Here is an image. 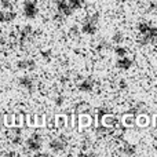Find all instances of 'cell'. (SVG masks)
I'll return each mask as SVG.
<instances>
[{
	"label": "cell",
	"instance_id": "6da1fadb",
	"mask_svg": "<svg viewBox=\"0 0 157 157\" xmlns=\"http://www.w3.org/2000/svg\"><path fill=\"white\" fill-rule=\"evenodd\" d=\"M81 6L80 0H58L57 7L61 15H71L72 11Z\"/></svg>",
	"mask_w": 157,
	"mask_h": 157
},
{
	"label": "cell",
	"instance_id": "7a4b0ae2",
	"mask_svg": "<svg viewBox=\"0 0 157 157\" xmlns=\"http://www.w3.org/2000/svg\"><path fill=\"white\" fill-rule=\"evenodd\" d=\"M83 32L87 33V35H94L98 29V21L95 17H91V18H87L83 24Z\"/></svg>",
	"mask_w": 157,
	"mask_h": 157
},
{
	"label": "cell",
	"instance_id": "3957f363",
	"mask_svg": "<svg viewBox=\"0 0 157 157\" xmlns=\"http://www.w3.org/2000/svg\"><path fill=\"white\" fill-rule=\"evenodd\" d=\"M24 13L28 18H35L37 14V6L33 2H26L24 6Z\"/></svg>",
	"mask_w": 157,
	"mask_h": 157
},
{
	"label": "cell",
	"instance_id": "277c9868",
	"mask_svg": "<svg viewBox=\"0 0 157 157\" xmlns=\"http://www.w3.org/2000/svg\"><path fill=\"white\" fill-rule=\"evenodd\" d=\"M50 147H51L54 152H61V150H63L66 147V141L62 138V136H61V138H57V139H54V141H51Z\"/></svg>",
	"mask_w": 157,
	"mask_h": 157
},
{
	"label": "cell",
	"instance_id": "5b68a950",
	"mask_svg": "<svg viewBox=\"0 0 157 157\" xmlns=\"http://www.w3.org/2000/svg\"><path fill=\"white\" fill-rule=\"evenodd\" d=\"M15 18V13L11 10H4L0 13V22H10Z\"/></svg>",
	"mask_w": 157,
	"mask_h": 157
},
{
	"label": "cell",
	"instance_id": "8992f818",
	"mask_svg": "<svg viewBox=\"0 0 157 157\" xmlns=\"http://www.w3.org/2000/svg\"><path fill=\"white\" fill-rule=\"evenodd\" d=\"M40 145H41V141H40V138H39L37 135H33V136H30V138L28 139V147H30V149H33V150L39 149Z\"/></svg>",
	"mask_w": 157,
	"mask_h": 157
},
{
	"label": "cell",
	"instance_id": "52a82bcc",
	"mask_svg": "<svg viewBox=\"0 0 157 157\" xmlns=\"http://www.w3.org/2000/svg\"><path fill=\"white\" fill-rule=\"evenodd\" d=\"M19 84H21V87H24L25 90H28V91H32L33 90V78L30 77H22L21 80H19Z\"/></svg>",
	"mask_w": 157,
	"mask_h": 157
},
{
	"label": "cell",
	"instance_id": "ba28073f",
	"mask_svg": "<svg viewBox=\"0 0 157 157\" xmlns=\"http://www.w3.org/2000/svg\"><path fill=\"white\" fill-rule=\"evenodd\" d=\"M92 87H94V80H91V78H84V80L81 81V84L78 86V88H80L81 91H91Z\"/></svg>",
	"mask_w": 157,
	"mask_h": 157
},
{
	"label": "cell",
	"instance_id": "9c48e42d",
	"mask_svg": "<svg viewBox=\"0 0 157 157\" xmlns=\"http://www.w3.org/2000/svg\"><path fill=\"white\" fill-rule=\"evenodd\" d=\"M18 68H21V69H25V71H32L33 68H35V61H32V59H24V61H21V62H18Z\"/></svg>",
	"mask_w": 157,
	"mask_h": 157
}]
</instances>
